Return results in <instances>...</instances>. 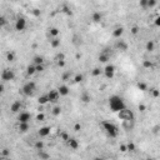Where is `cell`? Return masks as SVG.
I'll use <instances>...</instances> for the list:
<instances>
[{
	"label": "cell",
	"mask_w": 160,
	"mask_h": 160,
	"mask_svg": "<svg viewBox=\"0 0 160 160\" xmlns=\"http://www.w3.org/2000/svg\"><path fill=\"white\" fill-rule=\"evenodd\" d=\"M58 135L59 138H60V140L61 142H64V143H67L68 140H69V138H70V135L67 133V131H64V130H61V131H59L58 133Z\"/></svg>",
	"instance_id": "cell-25"
},
{
	"label": "cell",
	"mask_w": 160,
	"mask_h": 160,
	"mask_svg": "<svg viewBox=\"0 0 160 160\" xmlns=\"http://www.w3.org/2000/svg\"><path fill=\"white\" fill-rule=\"evenodd\" d=\"M18 130L20 133H28L30 130V123H19Z\"/></svg>",
	"instance_id": "cell-19"
},
{
	"label": "cell",
	"mask_w": 160,
	"mask_h": 160,
	"mask_svg": "<svg viewBox=\"0 0 160 160\" xmlns=\"http://www.w3.org/2000/svg\"><path fill=\"white\" fill-rule=\"evenodd\" d=\"M55 61H60V60H65V54L64 53H58V54L55 55Z\"/></svg>",
	"instance_id": "cell-39"
},
{
	"label": "cell",
	"mask_w": 160,
	"mask_h": 160,
	"mask_svg": "<svg viewBox=\"0 0 160 160\" xmlns=\"http://www.w3.org/2000/svg\"><path fill=\"white\" fill-rule=\"evenodd\" d=\"M38 103H39L40 105H45L49 103V98H48V94H44V95L39 96V99H38Z\"/></svg>",
	"instance_id": "cell-28"
},
{
	"label": "cell",
	"mask_w": 160,
	"mask_h": 160,
	"mask_svg": "<svg viewBox=\"0 0 160 160\" xmlns=\"http://www.w3.org/2000/svg\"><path fill=\"white\" fill-rule=\"evenodd\" d=\"M143 68L144 69H148V70H150V69L154 68V64H153L151 60H144L143 61Z\"/></svg>",
	"instance_id": "cell-33"
},
{
	"label": "cell",
	"mask_w": 160,
	"mask_h": 160,
	"mask_svg": "<svg viewBox=\"0 0 160 160\" xmlns=\"http://www.w3.org/2000/svg\"><path fill=\"white\" fill-rule=\"evenodd\" d=\"M139 31H140V28L138 26V25H133V26L130 28V33L133 34V35H138Z\"/></svg>",
	"instance_id": "cell-38"
},
{
	"label": "cell",
	"mask_w": 160,
	"mask_h": 160,
	"mask_svg": "<svg viewBox=\"0 0 160 160\" xmlns=\"http://www.w3.org/2000/svg\"><path fill=\"white\" fill-rule=\"evenodd\" d=\"M115 70L117 69H115V67L113 64H106L104 68V75L106 79H113L115 75Z\"/></svg>",
	"instance_id": "cell-7"
},
{
	"label": "cell",
	"mask_w": 160,
	"mask_h": 160,
	"mask_svg": "<svg viewBox=\"0 0 160 160\" xmlns=\"http://www.w3.org/2000/svg\"><path fill=\"white\" fill-rule=\"evenodd\" d=\"M123 123H124V128H125V129H128V130L133 129V126H134V120H124Z\"/></svg>",
	"instance_id": "cell-34"
},
{
	"label": "cell",
	"mask_w": 160,
	"mask_h": 160,
	"mask_svg": "<svg viewBox=\"0 0 160 160\" xmlns=\"http://www.w3.org/2000/svg\"><path fill=\"white\" fill-rule=\"evenodd\" d=\"M126 146H128V151H131V153H133V151H135V150H136V146H135V144H134V143H128L126 144Z\"/></svg>",
	"instance_id": "cell-40"
},
{
	"label": "cell",
	"mask_w": 160,
	"mask_h": 160,
	"mask_svg": "<svg viewBox=\"0 0 160 160\" xmlns=\"http://www.w3.org/2000/svg\"><path fill=\"white\" fill-rule=\"evenodd\" d=\"M71 76H73V75H71V73H70V71H67V73H64V74H63L61 80L64 81V83H68V81L71 79Z\"/></svg>",
	"instance_id": "cell-35"
},
{
	"label": "cell",
	"mask_w": 160,
	"mask_h": 160,
	"mask_svg": "<svg viewBox=\"0 0 160 160\" xmlns=\"http://www.w3.org/2000/svg\"><path fill=\"white\" fill-rule=\"evenodd\" d=\"M35 92H36V84L34 81H28L21 88V93L25 96H33L35 94Z\"/></svg>",
	"instance_id": "cell-3"
},
{
	"label": "cell",
	"mask_w": 160,
	"mask_h": 160,
	"mask_svg": "<svg viewBox=\"0 0 160 160\" xmlns=\"http://www.w3.org/2000/svg\"><path fill=\"white\" fill-rule=\"evenodd\" d=\"M6 60L8 61H15V53H13V51H8L6 53Z\"/></svg>",
	"instance_id": "cell-37"
},
{
	"label": "cell",
	"mask_w": 160,
	"mask_h": 160,
	"mask_svg": "<svg viewBox=\"0 0 160 160\" xmlns=\"http://www.w3.org/2000/svg\"><path fill=\"white\" fill-rule=\"evenodd\" d=\"M36 73V68H35V64H30V65H28L26 67V74L29 75V76H33L34 74Z\"/></svg>",
	"instance_id": "cell-22"
},
{
	"label": "cell",
	"mask_w": 160,
	"mask_h": 160,
	"mask_svg": "<svg viewBox=\"0 0 160 160\" xmlns=\"http://www.w3.org/2000/svg\"><path fill=\"white\" fill-rule=\"evenodd\" d=\"M103 20V14L100 11H94L92 14V21L95 24H99Z\"/></svg>",
	"instance_id": "cell-16"
},
{
	"label": "cell",
	"mask_w": 160,
	"mask_h": 160,
	"mask_svg": "<svg viewBox=\"0 0 160 160\" xmlns=\"http://www.w3.org/2000/svg\"><path fill=\"white\" fill-rule=\"evenodd\" d=\"M148 92L150 93L151 98H154V99H156V98H159V96H160V90H158L156 88H150Z\"/></svg>",
	"instance_id": "cell-27"
},
{
	"label": "cell",
	"mask_w": 160,
	"mask_h": 160,
	"mask_svg": "<svg viewBox=\"0 0 160 160\" xmlns=\"http://www.w3.org/2000/svg\"><path fill=\"white\" fill-rule=\"evenodd\" d=\"M155 25L156 26H160V15H158L156 19H155Z\"/></svg>",
	"instance_id": "cell-52"
},
{
	"label": "cell",
	"mask_w": 160,
	"mask_h": 160,
	"mask_svg": "<svg viewBox=\"0 0 160 160\" xmlns=\"http://www.w3.org/2000/svg\"><path fill=\"white\" fill-rule=\"evenodd\" d=\"M67 145H68L71 150H76L78 148H79V140H78L76 138L70 136V138H69V140L67 142Z\"/></svg>",
	"instance_id": "cell-12"
},
{
	"label": "cell",
	"mask_w": 160,
	"mask_h": 160,
	"mask_svg": "<svg viewBox=\"0 0 160 160\" xmlns=\"http://www.w3.org/2000/svg\"><path fill=\"white\" fill-rule=\"evenodd\" d=\"M44 146H45V144H44L43 140H36L35 144H34V149L35 150H44Z\"/></svg>",
	"instance_id": "cell-30"
},
{
	"label": "cell",
	"mask_w": 160,
	"mask_h": 160,
	"mask_svg": "<svg viewBox=\"0 0 160 160\" xmlns=\"http://www.w3.org/2000/svg\"><path fill=\"white\" fill-rule=\"evenodd\" d=\"M49 35H50V38H58L59 35H60V30L58 29V28H55V26H51L49 29Z\"/></svg>",
	"instance_id": "cell-21"
},
{
	"label": "cell",
	"mask_w": 160,
	"mask_h": 160,
	"mask_svg": "<svg viewBox=\"0 0 160 160\" xmlns=\"http://www.w3.org/2000/svg\"><path fill=\"white\" fill-rule=\"evenodd\" d=\"M43 151H44V150H39V154H38V156H39L40 159H48L49 155L45 154V153H43Z\"/></svg>",
	"instance_id": "cell-44"
},
{
	"label": "cell",
	"mask_w": 160,
	"mask_h": 160,
	"mask_svg": "<svg viewBox=\"0 0 160 160\" xmlns=\"http://www.w3.org/2000/svg\"><path fill=\"white\" fill-rule=\"evenodd\" d=\"M118 118L120 119V120H135V115H134V113L130 110V109L128 108H124L123 110L118 111Z\"/></svg>",
	"instance_id": "cell-4"
},
{
	"label": "cell",
	"mask_w": 160,
	"mask_h": 160,
	"mask_svg": "<svg viewBox=\"0 0 160 160\" xmlns=\"http://www.w3.org/2000/svg\"><path fill=\"white\" fill-rule=\"evenodd\" d=\"M156 4H158V0H148V9L155 8Z\"/></svg>",
	"instance_id": "cell-42"
},
{
	"label": "cell",
	"mask_w": 160,
	"mask_h": 160,
	"mask_svg": "<svg viewBox=\"0 0 160 160\" xmlns=\"http://www.w3.org/2000/svg\"><path fill=\"white\" fill-rule=\"evenodd\" d=\"M80 100L83 103H85V104H88V103L92 101V95H90L89 93H83L80 95Z\"/></svg>",
	"instance_id": "cell-24"
},
{
	"label": "cell",
	"mask_w": 160,
	"mask_h": 160,
	"mask_svg": "<svg viewBox=\"0 0 160 160\" xmlns=\"http://www.w3.org/2000/svg\"><path fill=\"white\" fill-rule=\"evenodd\" d=\"M51 114H53V117H59V115L61 114V106L55 105L54 108L51 109Z\"/></svg>",
	"instance_id": "cell-31"
},
{
	"label": "cell",
	"mask_w": 160,
	"mask_h": 160,
	"mask_svg": "<svg viewBox=\"0 0 160 160\" xmlns=\"http://www.w3.org/2000/svg\"><path fill=\"white\" fill-rule=\"evenodd\" d=\"M61 13H64V14L68 15V16H71V15H73V11H71V9L69 8L68 5H63L61 6Z\"/></svg>",
	"instance_id": "cell-32"
},
{
	"label": "cell",
	"mask_w": 160,
	"mask_h": 160,
	"mask_svg": "<svg viewBox=\"0 0 160 160\" xmlns=\"http://www.w3.org/2000/svg\"><path fill=\"white\" fill-rule=\"evenodd\" d=\"M100 125H101L103 130L105 131V134L109 138H113V139H114V138L119 136L120 130H119V128L114 123H110V121H108V120H103L101 123H100Z\"/></svg>",
	"instance_id": "cell-1"
},
{
	"label": "cell",
	"mask_w": 160,
	"mask_h": 160,
	"mask_svg": "<svg viewBox=\"0 0 160 160\" xmlns=\"http://www.w3.org/2000/svg\"><path fill=\"white\" fill-rule=\"evenodd\" d=\"M138 109H139L142 113H144V111L146 110V105L145 104H139V105H138Z\"/></svg>",
	"instance_id": "cell-48"
},
{
	"label": "cell",
	"mask_w": 160,
	"mask_h": 160,
	"mask_svg": "<svg viewBox=\"0 0 160 160\" xmlns=\"http://www.w3.org/2000/svg\"><path fill=\"white\" fill-rule=\"evenodd\" d=\"M58 92L61 96H68L69 94H70V88H69L67 84H61V85H59V88H58Z\"/></svg>",
	"instance_id": "cell-14"
},
{
	"label": "cell",
	"mask_w": 160,
	"mask_h": 160,
	"mask_svg": "<svg viewBox=\"0 0 160 160\" xmlns=\"http://www.w3.org/2000/svg\"><path fill=\"white\" fill-rule=\"evenodd\" d=\"M139 6L143 9H148V0H139Z\"/></svg>",
	"instance_id": "cell-43"
},
{
	"label": "cell",
	"mask_w": 160,
	"mask_h": 160,
	"mask_svg": "<svg viewBox=\"0 0 160 160\" xmlns=\"http://www.w3.org/2000/svg\"><path fill=\"white\" fill-rule=\"evenodd\" d=\"M48 94V98H49V103H58L59 99H60V94H59L58 89H51L50 92L46 93Z\"/></svg>",
	"instance_id": "cell-8"
},
{
	"label": "cell",
	"mask_w": 160,
	"mask_h": 160,
	"mask_svg": "<svg viewBox=\"0 0 160 160\" xmlns=\"http://www.w3.org/2000/svg\"><path fill=\"white\" fill-rule=\"evenodd\" d=\"M31 13H33V15H34V16H36V18H39L40 16V15H41V11H40L39 10V9H33V10H31Z\"/></svg>",
	"instance_id": "cell-45"
},
{
	"label": "cell",
	"mask_w": 160,
	"mask_h": 160,
	"mask_svg": "<svg viewBox=\"0 0 160 160\" xmlns=\"http://www.w3.org/2000/svg\"><path fill=\"white\" fill-rule=\"evenodd\" d=\"M103 74H104V69H101V68L95 67L92 70V75L94 78H98V76H100V75H103Z\"/></svg>",
	"instance_id": "cell-23"
},
{
	"label": "cell",
	"mask_w": 160,
	"mask_h": 160,
	"mask_svg": "<svg viewBox=\"0 0 160 160\" xmlns=\"http://www.w3.org/2000/svg\"><path fill=\"white\" fill-rule=\"evenodd\" d=\"M50 133H51V128H50V126H41L39 130H38V134H39L40 138H46V136H49Z\"/></svg>",
	"instance_id": "cell-13"
},
{
	"label": "cell",
	"mask_w": 160,
	"mask_h": 160,
	"mask_svg": "<svg viewBox=\"0 0 160 160\" xmlns=\"http://www.w3.org/2000/svg\"><path fill=\"white\" fill-rule=\"evenodd\" d=\"M26 26H28V23L24 16H20L16 19V21H15V30L16 31H24L26 29Z\"/></svg>",
	"instance_id": "cell-6"
},
{
	"label": "cell",
	"mask_w": 160,
	"mask_h": 160,
	"mask_svg": "<svg viewBox=\"0 0 160 160\" xmlns=\"http://www.w3.org/2000/svg\"><path fill=\"white\" fill-rule=\"evenodd\" d=\"M21 109H23V103H21L20 100H15L10 105V111L14 113V114H19Z\"/></svg>",
	"instance_id": "cell-10"
},
{
	"label": "cell",
	"mask_w": 160,
	"mask_h": 160,
	"mask_svg": "<svg viewBox=\"0 0 160 160\" xmlns=\"http://www.w3.org/2000/svg\"><path fill=\"white\" fill-rule=\"evenodd\" d=\"M109 60H110V54H109L106 50H104V51L100 53V55H99V61L101 63V64H108Z\"/></svg>",
	"instance_id": "cell-15"
},
{
	"label": "cell",
	"mask_w": 160,
	"mask_h": 160,
	"mask_svg": "<svg viewBox=\"0 0 160 160\" xmlns=\"http://www.w3.org/2000/svg\"><path fill=\"white\" fill-rule=\"evenodd\" d=\"M35 68H36V73H43L45 70V65L44 64H35Z\"/></svg>",
	"instance_id": "cell-41"
},
{
	"label": "cell",
	"mask_w": 160,
	"mask_h": 160,
	"mask_svg": "<svg viewBox=\"0 0 160 160\" xmlns=\"http://www.w3.org/2000/svg\"><path fill=\"white\" fill-rule=\"evenodd\" d=\"M109 106H110L111 111H114V113H118V111L123 110L124 108H126L124 100L118 95H113L109 98Z\"/></svg>",
	"instance_id": "cell-2"
},
{
	"label": "cell",
	"mask_w": 160,
	"mask_h": 160,
	"mask_svg": "<svg viewBox=\"0 0 160 160\" xmlns=\"http://www.w3.org/2000/svg\"><path fill=\"white\" fill-rule=\"evenodd\" d=\"M73 81H74L75 84H80V83H83V81H84V75H83V74H80V73L75 74V75H74V78H73Z\"/></svg>",
	"instance_id": "cell-29"
},
{
	"label": "cell",
	"mask_w": 160,
	"mask_h": 160,
	"mask_svg": "<svg viewBox=\"0 0 160 160\" xmlns=\"http://www.w3.org/2000/svg\"><path fill=\"white\" fill-rule=\"evenodd\" d=\"M136 88L140 90V92H148V90H149L148 84L144 83V81H139V83L136 84Z\"/></svg>",
	"instance_id": "cell-26"
},
{
	"label": "cell",
	"mask_w": 160,
	"mask_h": 160,
	"mask_svg": "<svg viewBox=\"0 0 160 160\" xmlns=\"http://www.w3.org/2000/svg\"><path fill=\"white\" fill-rule=\"evenodd\" d=\"M120 151H121V153H126V151H128L126 144H121V145H120Z\"/></svg>",
	"instance_id": "cell-49"
},
{
	"label": "cell",
	"mask_w": 160,
	"mask_h": 160,
	"mask_svg": "<svg viewBox=\"0 0 160 160\" xmlns=\"http://www.w3.org/2000/svg\"><path fill=\"white\" fill-rule=\"evenodd\" d=\"M31 114L28 111H20L18 114V121L19 123H30Z\"/></svg>",
	"instance_id": "cell-9"
},
{
	"label": "cell",
	"mask_w": 160,
	"mask_h": 160,
	"mask_svg": "<svg viewBox=\"0 0 160 160\" xmlns=\"http://www.w3.org/2000/svg\"><path fill=\"white\" fill-rule=\"evenodd\" d=\"M60 45H61V40H60V38H51L50 39V46H51L53 49H58V48H60Z\"/></svg>",
	"instance_id": "cell-17"
},
{
	"label": "cell",
	"mask_w": 160,
	"mask_h": 160,
	"mask_svg": "<svg viewBox=\"0 0 160 160\" xmlns=\"http://www.w3.org/2000/svg\"><path fill=\"white\" fill-rule=\"evenodd\" d=\"M158 1H159V0H158Z\"/></svg>",
	"instance_id": "cell-54"
},
{
	"label": "cell",
	"mask_w": 160,
	"mask_h": 160,
	"mask_svg": "<svg viewBox=\"0 0 160 160\" xmlns=\"http://www.w3.org/2000/svg\"><path fill=\"white\" fill-rule=\"evenodd\" d=\"M8 154H9V153H8V150H6V149H4V150L1 151V155H3V156H6Z\"/></svg>",
	"instance_id": "cell-53"
},
{
	"label": "cell",
	"mask_w": 160,
	"mask_h": 160,
	"mask_svg": "<svg viewBox=\"0 0 160 160\" xmlns=\"http://www.w3.org/2000/svg\"><path fill=\"white\" fill-rule=\"evenodd\" d=\"M15 79V73L14 70H11V69H4L1 73V80L4 81H11Z\"/></svg>",
	"instance_id": "cell-5"
},
{
	"label": "cell",
	"mask_w": 160,
	"mask_h": 160,
	"mask_svg": "<svg viewBox=\"0 0 160 160\" xmlns=\"http://www.w3.org/2000/svg\"><path fill=\"white\" fill-rule=\"evenodd\" d=\"M156 48V44L154 40H149V41H146L145 44V49H146V51H149V53H151V51H154Z\"/></svg>",
	"instance_id": "cell-20"
},
{
	"label": "cell",
	"mask_w": 160,
	"mask_h": 160,
	"mask_svg": "<svg viewBox=\"0 0 160 160\" xmlns=\"http://www.w3.org/2000/svg\"><path fill=\"white\" fill-rule=\"evenodd\" d=\"M33 63L34 64H44V58L40 55H36L33 58Z\"/></svg>",
	"instance_id": "cell-36"
},
{
	"label": "cell",
	"mask_w": 160,
	"mask_h": 160,
	"mask_svg": "<svg viewBox=\"0 0 160 160\" xmlns=\"http://www.w3.org/2000/svg\"><path fill=\"white\" fill-rule=\"evenodd\" d=\"M0 23H1V26H5V25H6V19H5V16H1V19H0Z\"/></svg>",
	"instance_id": "cell-51"
},
{
	"label": "cell",
	"mask_w": 160,
	"mask_h": 160,
	"mask_svg": "<svg viewBox=\"0 0 160 160\" xmlns=\"http://www.w3.org/2000/svg\"><path fill=\"white\" fill-rule=\"evenodd\" d=\"M36 120H38V121H44V120H45V114H43V113H39V114L36 115Z\"/></svg>",
	"instance_id": "cell-46"
},
{
	"label": "cell",
	"mask_w": 160,
	"mask_h": 160,
	"mask_svg": "<svg viewBox=\"0 0 160 160\" xmlns=\"http://www.w3.org/2000/svg\"><path fill=\"white\" fill-rule=\"evenodd\" d=\"M81 124L80 123H76V124H74V131H80L81 130Z\"/></svg>",
	"instance_id": "cell-47"
},
{
	"label": "cell",
	"mask_w": 160,
	"mask_h": 160,
	"mask_svg": "<svg viewBox=\"0 0 160 160\" xmlns=\"http://www.w3.org/2000/svg\"><path fill=\"white\" fill-rule=\"evenodd\" d=\"M123 35H124V28L119 26V28H115V29L113 30V36H114L115 39H120Z\"/></svg>",
	"instance_id": "cell-18"
},
{
	"label": "cell",
	"mask_w": 160,
	"mask_h": 160,
	"mask_svg": "<svg viewBox=\"0 0 160 160\" xmlns=\"http://www.w3.org/2000/svg\"><path fill=\"white\" fill-rule=\"evenodd\" d=\"M115 48H117L118 50H120V51H126L128 48H129V45H128V43L125 41V40H123V39L120 38V39H118V40H117Z\"/></svg>",
	"instance_id": "cell-11"
},
{
	"label": "cell",
	"mask_w": 160,
	"mask_h": 160,
	"mask_svg": "<svg viewBox=\"0 0 160 160\" xmlns=\"http://www.w3.org/2000/svg\"><path fill=\"white\" fill-rule=\"evenodd\" d=\"M56 64H58L59 68H64L65 64H67V61H65V60H60V61H56Z\"/></svg>",
	"instance_id": "cell-50"
}]
</instances>
